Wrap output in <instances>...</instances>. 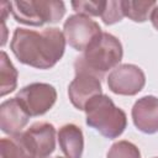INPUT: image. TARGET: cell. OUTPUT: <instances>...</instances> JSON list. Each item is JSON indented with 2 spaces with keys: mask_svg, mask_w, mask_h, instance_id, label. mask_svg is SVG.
<instances>
[{
  "mask_svg": "<svg viewBox=\"0 0 158 158\" xmlns=\"http://www.w3.org/2000/svg\"><path fill=\"white\" fill-rule=\"evenodd\" d=\"M123 49L120 40L109 32H101L83 52L75 58V72H89L100 80L106 72L115 69L122 60Z\"/></svg>",
  "mask_w": 158,
  "mask_h": 158,
  "instance_id": "cell-2",
  "label": "cell"
},
{
  "mask_svg": "<svg viewBox=\"0 0 158 158\" xmlns=\"http://www.w3.org/2000/svg\"><path fill=\"white\" fill-rule=\"evenodd\" d=\"M101 32V27L96 21L79 14L69 16L63 25V33L67 43L79 52H84Z\"/></svg>",
  "mask_w": 158,
  "mask_h": 158,
  "instance_id": "cell-6",
  "label": "cell"
},
{
  "mask_svg": "<svg viewBox=\"0 0 158 158\" xmlns=\"http://www.w3.org/2000/svg\"><path fill=\"white\" fill-rule=\"evenodd\" d=\"M0 153V158H37L25 132L1 138Z\"/></svg>",
  "mask_w": 158,
  "mask_h": 158,
  "instance_id": "cell-13",
  "label": "cell"
},
{
  "mask_svg": "<svg viewBox=\"0 0 158 158\" xmlns=\"http://www.w3.org/2000/svg\"><path fill=\"white\" fill-rule=\"evenodd\" d=\"M16 98L30 116H41L56 104L57 90L47 83H32L20 89Z\"/></svg>",
  "mask_w": 158,
  "mask_h": 158,
  "instance_id": "cell-5",
  "label": "cell"
},
{
  "mask_svg": "<svg viewBox=\"0 0 158 158\" xmlns=\"http://www.w3.org/2000/svg\"><path fill=\"white\" fill-rule=\"evenodd\" d=\"M123 11H122V4L121 0H109L105 2L101 20L105 25H114L116 22H120L123 19Z\"/></svg>",
  "mask_w": 158,
  "mask_h": 158,
  "instance_id": "cell-18",
  "label": "cell"
},
{
  "mask_svg": "<svg viewBox=\"0 0 158 158\" xmlns=\"http://www.w3.org/2000/svg\"><path fill=\"white\" fill-rule=\"evenodd\" d=\"M151 22H152V25H153V27L158 31V4L156 5V7L153 9V11H152V14H151Z\"/></svg>",
  "mask_w": 158,
  "mask_h": 158,
  "instance_id": "cell-19",
  "label": "cell"
},
{
  "mask_svg": "<svg viewBox=\"0 0 158 158\" xmlns=\"http://www.w3.org/2000/svg\"><path fill=\"white\" fill-rule=\"evenodd\" d=\"M154 158H158V157H154Z\"/></svg>",
  "mask_w": 158,
  "mask_h": 158,
  "instance_id": "cell-21",
  "label": "cell"
},
{
  "mask_svg": "<svg viewBox=\"0 0 158 158\" xmlns=\"http://www.w3.org/2000/svg\"><path fill=\"white\" fill-rule=\"evenodd\" d=\"M101 94V80L98 77L89 72H75V77L68 86V96L75 109L84 111L86 104Z\"/></svg>",
  "mask_w": 158,
  "mask_h": 158,
  "instance_id": "cell-8",
  "label": "cell"
},
{
  "mask_svg": "<svg viewBox=\"0 0 158 158\" xmlns=\"http://www.w3.org/2000/svg\"><path fill=\"white\" fill-rule=\"evenodd\" d=\"M37 158H47L56 149V128L49 122H36L25 131Z\"/></svg>",
  "mask_w": 158,
  "mask_h": 158,
  "instance_id": "cell-11",
  "label": "cell"
},
{
  "mask_svg": "<svg viewBox=\"0 0 158 158\" xmlns=\"http://www.w3.org/2000/svg\"><path fill=\"white\" fill-rule=\"evenodd\" d=\"M10 12L20 23L42 26L58 22L65 14V5L60 0L10 1Z\"/></svg>",
  "mask_w": 158,
  "mask_h": 158,
  "instance_id": "cell-4",
  "label": "cell"
},
{
  "mask_svg": "<svg viewBox=\"0 0 158 158\" xmlns=\"http://www.w3.org/2000/svg\"><path fill=\"white\" fill-rule=\"evenodd\" d=\"M146 84L143 70L135 64H120L112 69L107 77L109 89L117 95L133 96L138 94Z\"/></svg>",
  "mask_w": 158,
  "mask_h": 158,
  "instance_id": "cell-7",
  "label": "cell"
},
{
  "mask_svg": "<svg viewBox=\"0 0 158 158\" xmlns=\"http://www.w3.org/2000/svg\"><path fill=\"white\" fill-rule=\"evenodd\" d=\"M47 158H48V157H47Z\"/></svg>",
  "mask_w": 158,
  "mask_h": 158,
  "instance_id": "cell-22",
  "label": "cell"
},
{
  "mask_svg": "<svg viewBox=\"0 0 158 158\" xmlns=\"http://www.w3.org/2000/svg\"><path fill=\"white\" fill-rule=\"evenodd\" d=\"M121 4L123 15L135 22L147 21L157 5L154 0H121Z\"/></svg>",
  "mask_w": 158,
  "mask_h": 158,
  "instance_id": "cell-14",
  "label": "cell"
},
{
  "mask_svg": "<svg viewBox=\"0 0 158 158\" xmlns=\"http://www.w3.org/2000/svg\"><path fill=\"white\" fill-rule=\"evenodd\" d=\"M132 121L137 130L143 133L158 132V98L146 95L138 99L131 111Z\"/></svg>",
  "mask_w": 158,
  "mask_h": 158,
  "instance_id": "cell-9",
  "label": "cell"
},
{
  "mask_svg": "<svg viewBox=\"0 0 158 158\" xmlns=\"http://www.w3.org/2000/svg\"><path fill=\"white\" fill-rule=\"evenodd\" d=\"M58 143L67 158H81L84 151V136L79 126L63 125L58 131Z\"/></svg>",
  "mask_w": 158,
  "mask_h": 158,
  "instance_id": "cell-12",
  "label": "cell"
},
{
  "mask_svg": "<svg viewBox=\"0 0 158 158\" xmlns=\"http://www.w3.org/2000/svg\"><path fill=\"white\" fill-rule=\"evenodd\" d=\"M64 33L57 27H48L41 32L30 28H15L10 49L22 64L49 69L63 57L65 51Z\"/></svg>",
  "mask_w": 158,
  "mask_h": 158,
  "instance_id": "cell-1",
  "label": "cell"
},
{
  "mask_svg": "<svg viewBox=\"0 0 158 158\" xmlns=\"http://www.w3.org/2000/svg\"><path fill=\"white\" fill-rule=\"evenodd\" d=\"M106 158H141V152L136 144L123 139L110 147Z\"/></svg>",
  "mask_w": 158,
  "mask_h": 158,
  "instance_id": "cell-16",
  "label": "cell"
},
{
  "mask_svg": "<svg viewBox=\"0 0 158 158\" xmlns=\"http://www.w3.org/2000/svg\"><path fill=\"white\" fill-rule=\"evenodd\" d=\"M17 69L14 67L12 62L5 51L0 53V95L5 96L12 93L17 86Z\"/></svg>",
  "mask_w": 158,
  "mask_h": 158,
  "instance_id": "cell-15",
  "label": "cell"
},
{
  "mask_svg": "<svg viewBox=\"0 0 158 158\" xmlns=\"http://www.w3.org/2000/svg\"><path fill=\"white\" fill-rule=\"evenodd\" d=\"M30 117L16 96L5 100L0 105V128L4 133L10 136L20 133L28 123Z\"/></svg>",
  "mask_w": 158,
  "mask_h": 158,
  "instance_id": "cell-10",
  "label": "cell"
},
{
  "mask_svg": "<svg viewBox=\"0 0 158 158\" xmlns=\"http://www.w3.org/2000/svg\"><path fill=\"white\" fill-rule=\"evenodd\" d=\"M56 158H63V157H56Z\"/></svg>",
  "mask_w": 158,
  "mask_h": 158,
  "instance_id": "cell-20",
  "label": "cell"
},
{
  "mask_svg": "<svg viewBox=\"0 0 158 158\" xmlns=\"http://www.w3.org/2000/svg\"><path fill=\"white\" fill-rule=\"evenodd\" d=\"M86 125L109 139L117 138L127 126L125 111L117 107L105 94L93 98L85 106Z\"/></svg>",
  "mask_w": 158,
  "mask_h": 158,
  "instance_id": "cell-3",
  "label": "cell"
},
{
  "mask_svg": "<svg viewBox=\"0 0 158 158\" xmlns=\"http://www.w3.org/2000/svg\"><path fill=\"white\" fill-rule=\"evenodd\" d=\"M105 2H106L105 0H86V1L79 0V1H72V7L79 15L101 16Z\"/></svg>",
  "mask_w": 158,
  "mask_h": 158,
  "instance_id": "cell-17",
  "label": "cell"
}]
</instances>
